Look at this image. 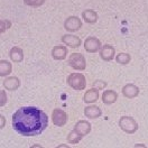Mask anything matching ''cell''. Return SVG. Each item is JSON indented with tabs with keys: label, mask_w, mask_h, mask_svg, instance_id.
Segmentation results:
<instances>
[{
	"label": "cell",
	"mask_w": 148,
	"mask_h": 148,
	"mask_svg": "<svg viewBox=\"0 0 148 148\" xmlns=\"http://www.w3.org/2000/svg\"><path fill=\"white\" fill-rule=\"evenodd\" d=\"M134 148H147V146L144 145V144H136V145L134 146Z\"/></svg>",
	"instance_id": "26"
},
{
	"label": "cell",
	"mask_w": 148,
	"mask_h": 148,
	"mask_svg": "<svg viewBox=\"0 0 148 148\" xmlns=\"http://www.w3.org/2000/svg\"><path fill=\"white\" fill-rule=\"evenodd\" d=\"M69 65H71L75 70H84L86 66V63H85V58L82 54L73 53L69 58Z\"/></svg>",
	"instance_id": "4"
},
{
	"label": "cell",
	"mask_w": 148,
	"mask_h": 148,
	"mask_svg": "<svg viewBox=\"0 0 148 148\" xmlns=\"http://www.w3.org/2000/svg\"><path fill=\"white\" fill-rule=\"evenodd\" d=\"M5 126H6V118L2 114H0V129H2Z\"/></svg>",
	"instance_id": "25"
},
{
	"label": "cell",
	"mask_w": 148,
	"mask_h": 148,
	"mask_svg": "<svg viewBox=\"0 0 148 148\" xmlns=\"http://www.w3.org/2000/svg\"><path fill=\"white\" fill-rule=\"evenodd\" d=\"M30 148H44L42 145H39V144H34V145H32Z\"/></svg>",
	"instance_id": "27"
},
{
	"label": "cell",
	"mask_w": 148,
	"mask_h": 148,
	"mask_svg": "<svg viewBox=\"0 0 148 148\" xmlns=\"http://www.w3.org/2000/svg\"><path fill=\"white\" fill-rule=\"evenodd\" d=\"M67 55V49L64 46H55L52 51V56L55 60H64Z\"/></svg>",
	"instance_id": "16"
},
{
	"label": "cell",
	"mask_w": 148,
	"mask_h": 148,
	"mask_svg": "<svg viewBox=\"0 0 148 148\" xmlns=\"http://www.w3.org/2000/svg\"><path fill=\"white\" fill-rule=\"evenodd\" d=\"M44 0H25V2L29 6H39Z\"/></svg>",
	"instance_id": "23"
},
{
	"label": "cell",
	"mask_w": 148,
	"mask_h": 148,
	"mask_svg": "<svg viewBox=\"0 0 148 148\" xmlns=\"http://www.w3.org/2000/svg\"><path fill=\"white\" fill-rule=\"evenodd\" d=\"M119 127L122 131L127 132V134H135L138 130V123L132 117H121L119 119Z\"/></svg>",
	"instance_id": "2"
},
{
	"label": "cell",
	"mask_w": 148,
	"mask_h": 148,
	"mask_svg": "<svg viewBox=\"0 0 148 148\" xmlns=\"http://www.w3.org/2000/svg\"><path fill=\"white\" fill-rule=\"evenodd\" d=\"M116 61L119 63V64H128L130 62V55L127 53H119L117 57H116Z\"/></svg>",
	"instance_id": "20"
},
{
	"label": "cell",
	"mask_w": 148,
	"mask_h": 148,
	"mask_svg": "<svg viewBox=\"0 0 148 148\" xmlns=\"http://www.w3.org/2000/svg\"><path fill=\"white\" fill-rule=\"evenodd\" d=\"M62 40L64 42L66 45H69V46L71 47H77L80 46V44H81V39L79 37L74 36V35H70V34L64 35V36L62 37Z\"/></svg>",
	"instance_id": "15"
},
{
	"label": "cell",
	"mask_w": 148,
	"mask_h": 148,
	"mask_svg": "<svg viewBox=\"0 0 148 148\" xmlns=\"http://www.w3.org/2000/svg\"><path fill=\"white\" fill-rule=\"evenodd\" d=\"M52 120H53V123L55 126L63 127L67 122V114L62 109H55L53 111V114H52Z\"/></svg>",
	"instance_id": "5"
},
{
	"label": "cell",
	"mask_w": 148,
	"mask_h": 148,
	"mask_svg": "<svg viewBox=\"0 0 148 148\" xmlns=\"http://www.w3.org/2000/svg\"><path fill=\"white\" fill-rule=\"evenodd\" d=\"M64 26L66 28V30L75 32V30H77L79 28L82 26V23H81V20L77 18V17H74L73 16V17H70V18L66 19Z\"/></svg>",
	"instance_id": "9"
},
{
	"label": "cell",
	"mask_w": 148,
	"mask_h": 148,
	"mask_svg": "<svg viewBox=\"0 0 148 148\" xmlns=\"http://www.w3.org/2000/svg\"><path fill=\"white\" fill-rule=\"evenodd\" d=\"M8 26H9V25H7V24H6V21L0 20V34H1V33H3V32L7 29Z\"/></svg>",
	"instance_id": "24"
},
{
	"label": "cell",
	"mask_w": 148,
	"mask_h": 148,
	"mask_svg": "<svg viewBox=\"0 0 148 148\" xmlns=\"http://www.w3.org/2000/svg\"><path fill=\"white\" fill-rule=\"evenodd\" d=\"M10 58L14 61V62H21L23 58H24V53H23V49L19 48V47H12L11 51L9 53Z\"/></svg>",
	"instance_id": "17"
},
{
	"label": "cell",
	"mask_w": 148,
	"mask_h": 148,
	"mask_svg": "<svg viewBox=\"0 0 148 148\" xmlns=\"http://www.w3.org/2000/svg\"><path fill=\"white\" fill-rule=\"evenodd\" d=\"M73 131L75 134H77L80 137H84L88 134H90V131H91V123L89 121L85 120L77 121L75 123V126H74Z\"/></svg>",
	"instance_id": "6"
},
{
	"label": "cell",
	"mask_w": 148,
	"mask_h": 148,
	"mask_svg": "<svg viewBox=\"0 0 148 148\" xmlns=\"http://www.w3.org/2000/svg\"><path fill=\"white\" fill-rule=\"evenodd\" d=\"M84 47L86 49V52L89 53H95L98 51H100L101 48V43L98 38L95 37H88L85 39V43H84Z\"/></svg>",
	"instance_id": "7"
},
{
	"label": "cell",
	"mask_w": 148,
	"mask_h": 148,
	"mask_svg": "<svg viewBox=\"0 0 148 148\" xmlns=\"http://www.w3.org/2000/svg\"><path fill=\"white\" fill-rule=\"evenodd\" d=\"M84 114H85L88 118H90V119H95V118L101 117L102 111L98 106L92 104V106H88V107L84 109Z\"/></svg>",
	"instance_id": "10"
},
{
	"label": "cell",
	"mask_w": 148,
	"mask_h": 148,
	"mask_svg": "<svg viewBox=\"0 0 148 148\" xmlns=\"http://www.w3.org/2000/svg\"><path fill=\"white\" fill-rule=\"evenodd\" d=\"M19 85H20V81H19L18 77H16V76H9V77H7L3 81V86L7 90H9V91L17 90L19 88Z\"/></svg>",
	"instance_id": "11"
},
{
	"label": "cell",
	"mask_w": 148,
	"mask_h": 148,
	"mask_svg": "<svg viewBox=\"0 0 148 148\" xmlns=\"http://www.w3.org/2000/svg\"><path fill=\"white\" fill-rule=\"evenodd\" d=\"M83 18L89 24H94L98 19V15L93 10H85V11H83Z\"/></svg>",
	"instance_id": "19"
},
{
	"label": "cell",
	"mask_w": 148,
	"mask_h": 148,
	"mask_svg": "<svg viewBox=\"0 0 148 148\" xmlns=\"http://www.w3.org/2000/svg\"><path fill=\"white\" fill-rule=\"evenodd\" d=\"M81 139H82V137H80L77 134H75L73 130L67 135V141L70 144H77L81 141Z\"/></svg>",
	"instance_id": "21"
},
{
	"label": "cell",
	"mask_w": 148,
	"mask_h": 148,
	"mask_svg": "<svg viewBox=\"0 0 148 148\" xmlns=\"http://www.w3.org/2000/svg\"><path fill=\"white\" fill-rule=\"evenodd\" d=\"M67 83L71 88H73L74 90H83L86 85L84 75L80 73L70 74L67 77Z\"/></svg>",
	"instance_id": "3"
},
{
	"label": "cell",
	"mask_w": 148,
	"mask_h": 148,
	"mask_svg": "<svg viewBox=\"0 0 148 148\" xmlns=\"http://www.w3.org/2000/svg\"><path fill=\"white\" fill-rule=\"evenodd\" d=\"M47 125V114L36 107H21L12 114V128L25 137L40 135Z\"/></svg>",
	"instance_id": "1"
},
{
	"label": "cell",
	"mask_w": 148,
	"mask_h": 148,
	"mask_svg": "<svg viewBox=\"0 0 148 148\" xmlns=\"http://www.w3.org/2000/svg\"><path fill=\"white\" fill-rule=\"evenodd\" d=\"M117 99H118V94L116 91H112V90H107L102 94V101L106 104H112L117 101Z\"/></svg>",
	"instance_id": "14"
},
{
	"label": "cell",
	"mask_w": 148,
	"mask_h": 148,
	"mask_svg": "<svg viewBox=\"0 0 148 148\" xmlns=\"http://www.w3.org/2000/svg\"><path fill=\"white\" fill-rule=\"evenodd\" d=\"M100 56L104 61H111L114 57V48L111 45H104L100 48Z\"/></svg>",
	"instance_id": "13"
},
{
	"label": "cell",
	"mask_w": 148,
	"mask_h": 148,
	"mask_svg": "<svg viewBox=\"0 0 148 148\" xmlns=\"http://www.w3.org/2000/svg\"><path fill=\"white\" fill-rule=\"evenodd\" d=\"M99 99V91L98 89H90L88 90L86 92L84 93V97H83V100L85 103H94V102L98 101Z\"/></svg>",
	"instance_id": "12"
},
{
	"label": "cell",
	"mask_w": 148,
	"mask_h": 148,
	"mask_svg": "<svg viewBox=\"0 0 148 148\" xmlns=\"http://www.w3.org/2000/svg\"><path fill=\"white\" fill-rule=\"evenodd\" d=\"M122 93L125 97L129 98V99H132V98H136L139 94V88L135 84H127L122 88Z\"/></svg>",
	"instance_id": "8"
},
{
	"label": "cell",
	"mask_w": 148,
	"mask_h": 148,
	"mask_svg": "<svg viewBox=\"0 0 148 148\" xmlns=\"http://www.w3.org/2000/svg\"><path fill=\"white\" fill-rule=\"evenodd\" d=\"M11 64L8 61H0V76H7L11 72Z\"/></svg>",
	"instance_id": "18"
},
{
	"label": "cell",
	"mask_w": 148,
	"mask_h": 148,
	"mask_svg": "<svg viewBox=\"0 0 148 148\" xmlns=\"http://www.w3.org/2000/svg\"><path fill=\"white\" fill-rule=\"evenodd\" d=\"M56 148H70V147H69L66 144H61V145H58Z\"/></svg>",
	"instance_id": "28"
},
{
	"label": "cell",
	"mask_w": 148,
	"mask_h": 148,
	"mask_svg": "<svg viewBox=\"0 0 148 148\" xmlns=\"http://www.w3.org/2000/svg\"><path fill=\"white\" fill-rule=\"evenodd\" d=\"M7 103V94L5 91H0V107H3Z\"/></svg>",
	"instance_id": "22"
}]
</instances>
